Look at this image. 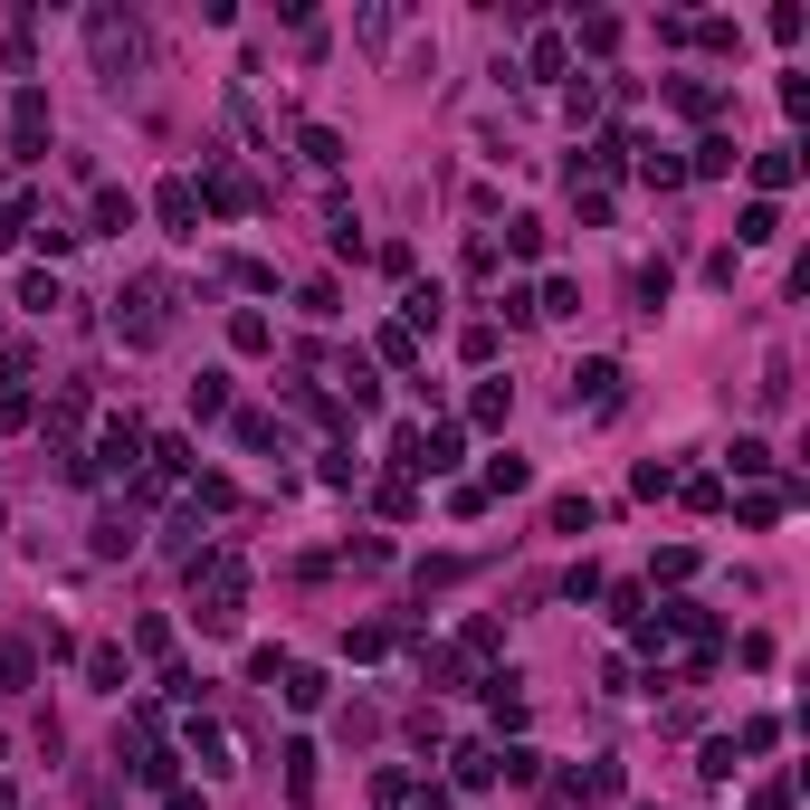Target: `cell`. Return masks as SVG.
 Returning <instances> with one entry per match:
<instances>
[{
    "instance_id": "1",
    "label": "cell",
    "mask_w": 810,
    "mask_h": 810,
    "mask_svg": "<svg viewBox=\"0 0 810 810\" xmlns=\"http://www.w3.org/2000/svg\"><path fill=\"white\" fill-rule=\"evenodd\" d=\"M191 592H201V629H238V601H248V582H238V553L191 563Z\"/></svg>"
},
{
    "instance_id": "16",
    "label": "cell",
    "mask_w": 810,
    "mask_h": 810,
    "mask_svg": "<svg viewBox=\"0 0 810 810\" xmlns=\"http://www.w3.org/2000/svg\"><path fill=\"white\" fill-rule=\"evenodd\" d=\"M20 306H29V315H48V306H58V277H48V267H39V277H20Z\"/></svg>"
},
{
    "instance_id": "9",
    "label": "cell",
    "mask_w": 810,
    "mask_h": 810,
    "mask_svg": "<svg viewBox=\"0 0 810 810\" xmlns=\"http://www.w3.org/2000/svg\"><path fill=\"white\" fill-rule=\"evenodd\" d=\"M505 248L515 258H544V219H505Z\"/></svg>"
},
{
    "instance_id": "4",
    "label": "cell",
    "mask_w": 810,
    "mask_h": 810,
    "mask_svg": "<svg viewBox=\"0 0 810 810\" xmlns=\"http://www.w3.org/2000/svg\"><path fill=\"white\" fill-rule=\"evenodd\" d=\"M191 762H201L211 782H219V772H238V762H229V735H219V725H191Z\"/></svg>"
},
{
    "instance_id": "6",
    "label": "cell",
    "mask_w": 810,
    "mask_h": 810,
    "mask_svg": "<svg viewBox=\"0 0 810 810\" xmlns=\"http://www.w3.org/2000/svg\"><path fill=\"white\" fill-rule=\"evenodd\" d=\"M458 782L486 791V782H496V753H486V744H458Z\"/></svg>"
},
{
    "instance_id": "15",
    "label": "cell",
    "mask_w": 810,
    "mask_h": 810,
    "mask_svg": "<svg viewBox=\"0 0 810 810\" xmlns=\"http://www.w3.org/2000/svg\"><path fill=\"white\" fill-rule=\"evenodd\" d=\"M563 68H572V48L544 29V39H534V76H563Z\"/></svg>"
},
{
    "instance_id": "11",
    "label": "cell",
    "mask_w": 810,
    "mask_h": 810,
    "mask_svg": "<svg viewBox=\"0 0 810 810\" xmlns=\"http://www.w3.org/2000/svg\"><path fill=\"white\" fill-rule=\"evenodd\" d=\"M86 677L95 687H124V648H86Z\"/></svg>"
},
{
    "instance_id": "5",
    "label": "cell",
    "mask_w": 810,
    "mask_h": 810,
    "mask_svg": "<svg viewBox=\"0 0 810 810\" xmlns=\"http://www.w3.org/2000/svg\"><path fill=\"white\" fill-rule=\"evenodd\" d=\"M95 458H105V468H134V458H143V429H134V420H105V439H95Z\"/></svg>"
},
{
    "instance_id": "12",
    "label": "cell",
    "mask_w": 810,
    "mask_h": 810,
    "mask_svg": "<svg viewBox=\"0 0 810 810\" xmlns=\"http://www.w3.org/2000/svg\"><path fill=\"white\" fill-rule=\"evenodd\" d=\"M592 524V496H553V534H582Z\"/></svg>"
},
{
    "instance_id": "10",
    "label": "cell",
    "mask_w": 810,
    "mask_h": 810,
    "mask_svg": "<svg viewBox=\"0 0 810 810\" xmlns=\"http://www.w3.org/2000/svg\"><path fill=\"white\" fill-rule=\"evenodd\" d=\"M696 172H706V182H715V172H735V143L706 134V143H696Z\"/></svg>"
},
{
    "instance_id": "13",
    "label": "cell",
    "mask_w": 810,
    "mask_h": 810,
    "mask_svg": "<svg viewBox=\"0 0 810 810\" xmlns=\"http://www.w3.org/2000/svg\"><path fill=\"white\" fill-rule=\"evenodd\" d=\"M306 163H325V172H334V163H344V134H325V124H306Z\"/></svg>"
},
{
    "instance_id": "3",
    "label": "cell",
    "mask_w": 810,
    "mask_h": 810,
    "mask_svg": "<svg viewBox=\"0 0 810 810\" xmlns=\"http://www.w3.org/2000/svg\"><path fill=\"white\" fill-rule=\"evenodd\" d=\"M163 229L172 238H201V191H191V182H163Z\"/></svg>"
},
{
    "instance_id": "8",
    "label": "cell",
    "mask_w": 810,
    "mask_h": 810,
    "mask_svg": "<svg viewBox=\"0 0 810 810\" xmlns=\"http://www.w3.org/2000/svg\"><path fill=\"white\" fill-rule=\"evenodd\" d=\"M791 172H801V163H791V143H772V153H753V182H762V191H782Z\"/></svg>"
},
{
    "instance_id": "7",
    "label": "cell",
    "mask_w": 810,
    "mask_h": 810,
    "mask_svg": "<svg viewBox=\"0 0 810 810\" xmlns=\"http://www.w3.org/2000/svg\"><path fill=\"white\" fill-rule=\"evenodd\" d=\"M191 410H201V420H219V410H229V372H201V381H191Z\"/></svg>"
},
{
    "instance_id": "2",
    "label": "cell",
    "mask_w": 810,
    "mask_h": 810,
    "mask_svg": "<svg viewBox=\"0 0 810 810\" xmlns=\"http://www.w3.org/2000/svg\"><path fill=\"white\" fill-rule=\"evenodd\" d=\"M572 401H592V410H619V362H582V372H572Z\"/></svg>"
},
{
    "instance_id": "14",
    "label": "cell",
    "mask_w": 810,
    "mask_h": 810,
    "mask_svg": "<svg viewBox=\"0 0 810 810\" xmlns=\"http://www.w3.org/2000/svg\"><path fill=\"white\" fill-rule=\"evenodd\" d=\"M772 229H782V219H772V201H753V211H744V229H735V238H744V248H762V238H772Z\"/></svg>"
}]
</instances>
